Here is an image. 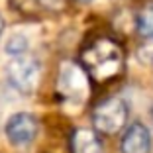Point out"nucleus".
<instances>
[{
    "mask_svg": "<svg viewBox=\"0 0 153 153\" xmlns=\"http://www.w3.org/2000/svg\"><path fill=\"white\" fill-rule=\"evenodd\" d=\"M135 27L147 39H153V2L145 4L135 18Z\"/></svg>",
    "mask_w": 153,
    "mask_h": 153,
    "instance_id": "6e6552de",
    "label": "nucleus"
},
{
    "mask_svg": "<svg viewBox=\"0 0 153 153\" xmlns=\"http://www.w3.org/2000/svg\"><path fill=\"white\" fill-rule=\"evenodd\" d=\"M71 153H104L98 134L88 128H76L71 134Z\"/></svg>",
    "mask_w": 153,
    "mask_h": 153,
    "instance_id": "0eeeda50",
    "label": "nucleus"
},
{
    "mask_svg": "<svg viewBox=\"0 0 153 153\" xmlns=\"http://www.w3.org/2000/svg\"><path fill=\"white\" fill-rule=\"evenodd\" d=\"M27 49V41L24 39L22 36H14L12 39L6 43V53L8 55H14V57H18V55H24V51Z\"/></svg>",
    "mask_w": 153,
    "mask_h": 153,
    "instance_id": "1a4fd4ad",
    "label": "nucleus"
},
{
    "mask_svg": "<svg viewBox=\"0 0 153 153\" xmlns=\"http://www.w3.org/2000/svg\"><path fill=\"white\" fill-rule=\"evenodd\" d=\"M128 104L120 96H110L94 106L92 110V126L96 131L104 135H114L120 130H124L128 122Z\"/></svg>",
    "mask_w": 153,
    "mask_h": 153,
    "instance_id": "f03ea898",
    "label": "nucleus"
},
{
    "mask_svg": "<svg viewBox=\"0 0 153 153\" xmlns=\"http://www.w3.org/2000/svg\"><path fill=\"white\" fill-rule=\"evenodd\" d=\"M2 32H4V20H2V16H0V36H2Z\"/></svg>",
    "mask_w": 153,
    "mask_h": 153,
    "instance_id": "f8f14e48",
    "label": "nucleus"
},
{
    "mask_svg": "<svg viewBox=\"0 0 153 153\" xmlns=\"http://www.w3.org/2000/svg\"><path fill=\"white\" fill-rule=\"evenodd\" d=\"M8 81L14 88L22 94H33L39 86L41 79V65L33 55H18L6 67Z\"/></svg>",
    "mask_w": 153,
    "mask_h": 153,
    "instance_id": "7ed1b4c3",
    "label": "nucleus"
},
{
    "mask_svg": "<svg viewBox=\"0 0 153 153\" xmlns=\"http://www.w3.org/2000/svg\"><path fill=\"white\" fill-rule=\"evenodd\" d=\"M41 6H45V8H59V6L63 4V0H37Z\"/></svg>",
    "mask_w": 153,
    "mask_h": 153,
    "instance_id": "9b49d317",
    "label": "nucleus"
},
{
    "mask_svg": "<svg viewBox=\"0 0 153 153\" xmlns=\"http://www.w3.org/2000/svg\"><path fill=\"white\" fill-rule=\"evenodd\" d=\"M140 57L143 59L145 63H151L153 65V39H149L147 43L140 49Z\"/></svg>",
    "mask_w": 153,
    "mask_h": 153,
    "instance_id": "9d476101",
    "label": "nucleus"
},
{
    "mask_svg": "<svg viewBox=\"0 0 153 153\" xmlns=\"http://www.w3.org/2000/svg\"><path fill=\"white\" fill-rule=\"evenodd\" d=\"M151 118H153V108H151Z\"/></svg>",
    "mask_w": 153,
    "mask_h": 153,
    "instance_id": "4468645a",
    "label": "nucleus"
},
{
    "mask_svg": "<svg viewBox=\"0 0 153 153\" xmlns=\"http://www.w3.org/2000/svg\"><path fill=\"white\" fill-rule=\"evenodd\" d=\"M120 147H122V153H149V149H151L149 130L140 122L131 124L122 135Z\"/></svg>",
    "mask_w": 153,
    "mask_h": 153,
    "instance_id": "423d86ee",
    "label": "nucleus"
},
{
    "mask_svg": "<svg viewBox=\"0 0 153 153\" xmlns=\"http://www.w3.org/2000/svg\"><path fill=\"white\" fill-rule=\"evenodd\" d=\"M79 65L90 82L106 85L118 79L124 71V49L114 37L94 36L82 45Z\"/></svg>",
    "mask_w": 153,
    "mask_h": 153,
    "instance_id": "f257e3e1",
    "label": "nucleus"
},
{
    "mask_svg": "<svg viewBox=\"0 0 153 153\" xmlns=\"http://www.w3.org/2000/svg\"><path fill=\"white\" fill-rule=\"evenodd\" d=\"M88 76L79 63H63L59 69L57 90L71 104H82L88 96Z\"/></svg>",
    "mask_w": 153,
    "mask_h": 153,
    "instance_id": "20e7f679",
    "label": "nucleus"
},
{
    "mask_svg": "<svg viewBox=\"0 0 153 153\" xmlns=\"http://www.w3.org/2000/svg\"><path fill=\"white\" fill-rule=\"evenodd\" d=\"M37 130H39V124H37L36 116L27 112L14 114L6 124V135H8L10 143L14 145H26L33 141L37 135Z\"/></svg>",
    "mask_w": 153,
    "mask_h": 153,
    "instance_id": "39448f33",
    "label": "nucleus"
},
{
    "mask_svg": "<svg viewBox=\"0 0 153 153\" xmlns=\"http://www.w3.org/2000/svg\"><path fill=\"white\" fill-rule=\"evenodd\" d=\"M81 2H90V0H81Z\"/></svg>",
    "mask_w": 153,
    "mask_h": 153,
    "instance_id": "ddd939ff",
    "label": "nucleus"
}]
</instances>
